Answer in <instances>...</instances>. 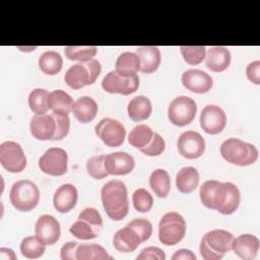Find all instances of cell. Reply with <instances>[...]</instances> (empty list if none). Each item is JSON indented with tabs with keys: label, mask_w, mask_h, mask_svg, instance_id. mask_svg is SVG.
I'll return each mask as SVG.
<instances>
[{
	"label": "cell",
	"mask_w": 260,
	"mask_h": 260,
	"mask_svg": "<svg viewBox=\"0 0 260 260\" xmlns=\"http://www.w3.org/2000/svg\"><path fill=\"white\" fill-rule=\"evenodd\" d=\"M126 225H128L137 233L141 243L147 241L152 234V224L146 218H134Z\"/></svg>",
	"instance_id": "obj_41"
},
{
	"label": "cell",
	"mask_w": 260,
	"mask_h": 260,
	"mask_svg": "<svg viewBox=\"0 0 260 260\" xmlns=\"http://www.w3.org/2000/svg\"><path fill=\"white\" fill-rule=\"evenodd\" d=\"M77 260H112L113 257L99 244H79L76 249Z\"/></svg>",
	"instance_id": "obj_30"
},
{
	"label": "cell",
	"mask_w": 260,
	"mask_h": 260,
	"mask_svg": "<svg viewBox=\"0 0 260 260\" xmlns=\"http://www.w3.org/2000/svg\"><path fill=\"white\" fill-rule=\"evenodd\" d=\"M78 199V192L74 185L66 183L57 188L53 196L54 208L60 213H67L72 210Z\"/></svg>",
	"instance_id": "obj_18"
},
{
	"label": "cell",
	"mask_w": 260,
	"mask_h": 260,
	"mask_svg": "<svg viewBox=\"0 0 260 260\" xmlns=\"http://www.w3.org/2000/svg\"><path fill=\"white\" fill-rule=\"evenodd\" d=\"M225 183H226L225 200L222 206L217 211L221 214L230 215L238 209L241 201V194H240L239 188L235 184H233L232 182H225Z\"/></svg>",
	"instance_id": "obj_35"
},
{
	"label": "cell",
	"mask_w": 260,
	"mask_h": 260,
	"mask_svg": "<svg viewBox=\"0 0 260 260\" xmlns=\"http://www.w3.org/2000/svg\"><path fill=\"white\" fill-rule=\"evenodd\" d=\"M200 200L202 204L213 210H218L226 196V183L217 180L205 181L200 187Z\"/></svg>",
	"instance_id": "obj_12"
},
{
	"label": "cell",
	"mask_w": 260,
	"mask_h": 260,
	"mask_svg": "<svg viewBox=\"0 0 260 260\" xmlns=\"http://www.w3.org/2000/svg\"><path fill=\"white\" fill-rule=\"evenodd\" d=\"M149 186L159 198H166L171 190V178L164 169L154 170L149 177Z\"/></svg>",
	"instance_id": "obj_29"
},
{
	"label": "cell",
	"mask_w": 260,
	"mask_h": 260,
	"mask_svg": "<svg viewBox=\"0 0 260 260\" xmlns=\"http://www.w3.org/2000/svg\"><path fill=\"white\" fill-rule=\"evenodd\" d=\"M166 148V142L164 138L156 132L153 133V136L150 140V142L143 148H140L139 150L148 156H157L164 152Z\"/></svg>",
	"instance_id": "obj_43"
},
{
	"label": "cell",
	"mask_w": 260,
	"mask_h": 260,
	"mask_svg": "<svg viewBox=\"0 0 260 260\" xmlns=\"http://www.w3.org/2000/svg\"><path fill=\"white\" fill-rule=\"evenodd\" d=\"M86 171L90 177L96 180L105 179L109 176L105 168V155H93L86 162Z\"/></svg>",
	"instance_id": "obj_40"
},
{
	"label": "cell",
	"mask_w": 260,
	"mask_h": 260,
	"mask_svg": "<svg viewBox=\"0 0 260 260\" xmlns=\"http://www.w3.org/2000/svg\"><path fill=\"white\" fill-rule=\"evenodd\" d=\"M134 167L133 156L127 152L117 151L105 155V168L109 175H127L133 171Z\"/></svg>",
	"instance_id": "obj_17"
},
{
	"label": "cell",
	"mask_w": 260,
	"mask_h": 260,
	"mask_svg": "<svg viewBox=\"0 0 260 260\" xmlns=\"http://www.w3.org/2000/svg\"><path fill=\"white\" fill-rule=\"evenodd\" d=\"M172 259L173 260H195L196 255L191 250L180 249L173 254Z\"/></svg>",
	"instance_id": "obj_48"
},
{
	"label": "cell",
	"mask_w": 260,
	"mask_h": 260,
	"mask_svg": "<svg viewBox=\"0 0 260 260\" xmlns=\"http://www.w3.org/2000/svg\"><path fill=\"white\" fill-rule=\"evenodd\" d=\"M0 162L9 173H20L26 167V157L21 145L15 141L0 144Z\"/></svg>",
	"instance_id": "obj_8"
},
{
	"label": "cell",
	"mask_w": 260,
	"mask_h": 260,
	"mask_svg": "<svg viewBox=\"0 0 260 260\" xmlns=\"http://www.w3.org/2000/svg\"><path fill=\"white\" fill-rule=\"evenodd\" d=\"M259 239L251 234H243L234 239L232 250L243 260H253L259 251Z\"/></svg>",
	"instance_id": "obj_20"
},
{
	"label": "cell",
	"mask_w": 260,
	"mask_h": 260,
	"mask_svg": "<svg viewBox=\"0 0 260 260\" xmlns=\"http://www.w3.org/2000/svg\"><path fill=\"white\" fill-rule=\"evenodd\" d=\"M74 103L73 99L64 90L56 89L50 92L49 109L52 110L53 113L69 115L73 109Z\"/></svg>",
	"instance_id": "obj_28"
},
{
	"label": "cell",
	"mask_w": 260,
	"mask_h": 260,
	"mask_svg": "<svg viewBox=\"0 0 260 260\" xmlns=\"http://www.w3.org/2000/svg\"><path fill=\"white\" fill-rule=\"evenodd\" d=\"M55 122H56V132L53 137V140H61L67 136L70 129V119L67 114H58L52 113Z\"/></svg>",
	"instance_id": "obj_42"
},
{
	"label": "cell",
	"mask_w": 260,
	"mask_h": 260,
	"mask_svg": "<svg viewBox=\"0 0 260 260\" xmlns=\"http://www.w3.org/2000/svg\"><path fill=\"white\" fill-rule=\"evenodd\" d=\"M98 48L95 46H67L64 49L65 57L69 60L87 62L96 55Z\"/></svg>",
	"instance_id": "obj_36"
},
{
	"label": "cell",
	"mask_w": 260,
	"mask_h": 260,
	"mask_svg": "<svg viewBox=\"0 0 260 260\" xmlns=\"http://www.w3.org/2000/svg\"><path fill=\"white\" fill-rule=\"evenodd\" d=\"M16 255L9 248H0V260H15Z\"/></svg>",
	"instance_id": "obj_49"
},
{
	"label": "cell",
	"mask_w": 260,
	"mask_h": 260,
	"mask_svg": "<svg viewBox=\"0 0 260 260\" xmlns=\"http://www.w3.org/2000/svg\"><path fill=\"white\" fill-rule=\"evenodd\" d=\"M136 54L140 60V71L142 73H153L160 65V51L155 46L138 47L136 48Z\"/></svg>",
	"instance_id": "obj_22"
},
{
	"label": "cell",
	"mask_w": 260,
	"mask_h": 260,
	"mask_svg": "<svg viewBox=\"0 0 260 260\" xmlns=\"http://www.w3.org/2000/svg\"><path fill=\"white\" fill-rule=\"evenodd\" d=\"M231 64V52L222 46L210 47L205 55V65L212 72H222Z\"/></svg>",
	"instance_id": "obj_21"
},
{
	"label": "cell",
	"mask_w": 260,
	"mask_h": 260,
	"mask_svg": "<svg viewBox=\"0 0 260 260\" xmlns=\"http://www.w3.org/2000/svg\"><path fill=\"white\" fill-rule=\"evenodd\" d=\"M180 52L186 63L198 65L205 59L206 48L204 46H181Z\"/></svg>",
	"instance_id": "obj_38"
},
{
	"label": "cell",
	"mask_w": 260,
	"mask_h": 260,
	"mask_svg": "<svg viewBox=\"0 0 260 260\" xmlns=\"http://www.w3.org/2000/svg\"><path fill=\"white\" fill-rule=\"evenodd\" d=\"M46 244L36 235L24 238L20 243L21 255L28 259H38L46 251Z\"/></svg>",
	"instance_id": "obj_32"
},
{
	"label": "cell",
	"mask_w": 260,
	"mask_h": 260,
	"mask_svg": "<svg viewBox=\"0 0 260 260\" xmlns=\"http://www.w3.org/2000/svg\"><path fill=\"white\" fill-rule=\"evenodd\" d=\"M78 219L85 220L88 222L90 225H92L96 231H101L103 228V218L100 212L93 208V207H86L84 208L79 214H78Z\"/></svg>",
	"instance_id": "obj_44"
},
{
	"label": "cell",
	"mask_w": 260,
	"mask_h": 260,
	"mask_svg": "<svg viewBox=\"0 0 260 260\" xmlns=\"http://www.w3.org/2000/svg\"><path fill=\"white\" fill-rule=\"evenodd\" d=\"M235 237L232 233L216 229L206 233L200 242L199 250L205 260H219L233 248Z\"/></svg>",
	"instance_id": "obj_2"
},
{
	"label": "cell",
	"mask_w": 260,
	"mask_h": 260,
	"mask_svg": "<svg viewBox=\"0 0 260 260\" xmlns=\"http://www.w3.org/2000/svg\"><path fill=\"white\" fill-rule=\"evenodd\" d=\"M183 85L192 92L205 93L208 92L212 85V77L200 69H188L181 77Z\"/></svg>",
	"instance_id": "obj_16"
},
{
	"label": "cell",
	"mask_w": 260,
	"mask_h": 260,
	"mask_svg": "<svg viewBox=\"0 0 260 260\" xmlns=\"http://www.w3.org/2000/svg\"><path fill=\"white\" fill-rule=\"evenodd\" d=\"M186 235V221L176 211H170L162 215L158 223V239L166 246H174L180 243Z\"/></svg>",
	"instance_id": "obj_6"
},
{
	"label": "cell",
	"mask_w": 260,
	"mask_h": 260,
	"mask_svg": "<svg viewBox=\"0 0 260 260\" xmlns=\"http://www.w3.org/2000/svg\"><path fill=\"white\" fill-rule=\"evenodd\" d=\"M35 233L46 245H54L61 236L60 222L51 214H43L36 222Z\"/></svg>",
	"instance_id": "obj_15"
},
{
	"label": "cell",
	"mask_w": 260,
	"mask_h": 260,
	"mask_svg": "<svg viewBox=\"0 0 260 260\" xmlns=\"http://www.w3.org/2000/svg\"><path fill=\"white\" fill-rule=\"evenodd\" d=\"M196 113L197 105L195 101L186 95L175 98L168 108L170 122L179 127L189 125L194 120Z\"/></svg>",
	"instance_id": "obj_7"
},
{
	"label": "cell",
	"mask_w": 260,
	"mask_h": 260,
	"mask_svg": "<svg viewBox=\"0 0 260 260\" xmlns=\"http://www.w3.org/2000/svg\"><path fill=\"white\" fill-rule=\"evenodd\" d=\"M102 87L109 93L129 95L138 89L139 77L137 74L132 76H123L117 73L115 70H112L104 77Z\"/></svg>",
	"instance_id": "obj_11"
},
{
	"label": "cell",
	"mask_w": 260,
	"mask_h": 260,
	"mask_svg": "<svg viewBox=\"0 0 260 260\" xmlns=\"http://www.w3.org/2000/svg\"><path fill=\"white\" fill-rule=\"evenodd\" d=\"M69 232L75 238L79 240H92L99 236V231H96L92 225L82 219H78L71 224Z\"/></svg>",
	"instance_id": "obj_37"
},
{
	"label": "cell",
	"mask_w": 260,
	"mask_h": 260,
	"mask_svg": "<svg viewBox=\"0 0 260 260\" xmlns=\"http://www.w3.org/2000/svg\"><path fill=\"white\" fill-rule=\"evenodd\" d=\"M39 168L47 175L63 176L68 169V154L61 147H51L40 157Z\"/></svg>",
	"instance_id": "obj_10"
},
{
	"label": "cell",
	"mask_w": 260,
	"mask_h": 260,
	"mask_svg": "<svg viewBox=\"0 0 260 260\" xmlns=\"http://www.w3.org/2000/svg\"><path fill=\"white\" fill-rule=\"evenodd\" d=\"M136 258L143 260H165L166 254L160 248L151 246L142 249L140 254Z\"/></svg>",
	"instance_id": "obj_45"
},
{
	"label": "cell",
	"mask_w": 260,
	"mask_h": 260,
	"mask_svg": "<svg viewBox=\"0 0 260 260\" xmlns=\"http://www.w3.org/2000/svg\"><path fill=\"white\" fill-rule=\"evenodd\" d=\"M246 75L254 84H260V61L256 60L247 65Z\"/></svg>",
	"instance_id": "obj_47"
},
{
	"label": "cell",
	"mask_w": 260,
	"mask_h": 260,
	"mask_svg": "<svg viewBox=\"0 0 260 260\" xmlns=\"http://www.w3.org/2000/svg\"><path fill=\"white\" fill-rule=\"evenodd\" d=\"M132 203L138 212H148L153 205L152 195L144 188H139L132 195Z\"/></svg>",
	"instance_id": "obj_39"
},
{
	"label": "cell",
	"mask_w": 260,
	"mask_h": 260,
	"mask_svg": "<svg viewBox=\"0 0 260 260\" xmlns=\"http://www.w3.org/2000/svg\"><path fill=\"white\" fill-rule=\"evenodd\" d=\"M103 207L108 216L116 221L125 218L129 211L128 191L124 182L111 180L101 190Z\"/></svg>",
	"instance_id": "obj_1"
},
{
	"label": "cell",
	"mask_w": 260,
	"mask_h": 260,
	"mask_svg": "<svg viewBox=\"0 0 260 260\" xmlns=\"http://www.w3.org/2000/svg\"><path fill=\"white\" fill-rule=\"evenodd\" d=\"M79 243L77 242H67L60 249V258L62 260H75L76 259V249Z\"/></svg>",
	"instance_id": "obj_46"
},
{
	"label": "cell",
	"mask_w": 260,
	"mask_h": 260,
	"mask_svg": "<svg viewBox=\"0 0 260 260\" xmlns=\"http://www.w3.org/2000/svg\"><path fill=\"white\" fill-rule=\"evenodd\" d=\"M9 199L12 206L22 212L32 210L40 201V190L29 180H20L11 186Z\"/></svg>",
	"instance_id": "obj_5"
},
{
	"label": "cell",
	"mask_w": 260,
	"mask_h": 260,
	"mask_svg": "<svg viewBox=\"0 0 260 260\" xmlns=\"http://www.w3.org/2000/svg\"><path fill=\"white\" fill-rule=\"evenodd\" d=\"M63 65V59L56 51H46L39 58V68L47 75L58 74Z\"/></svg>",
	"instance_id": "obj_31"
},
{
	"label": "cell",
	"mask_w": 260,
	"mask_h": 260,
	"mask_svg": "<svg viewBox=\"0 0 260 260\" xmlns=\"http://www.w3.org/2000/svg\"><path fill=\"white\" fill-rule=\"evenodd\" d=\"M219 151L223 159L240 167L253 165L259 155L256 146L234 137L224 140L220 145Z\"/></svg>",
	"instance_id": "obj_3"
},
{
	"label": "cell",
	"mask_w": 260,
	"mask_h": 260,
	"mask_svg": "<svg viewBox=\"0 0 260 260\" xmlns=\"http://www.w3.org/2000/svg\"><path fill=\"white\" fill-rule=\"evenodd\" d=\"M49 95L50 92L44 88H35L28 94L29 109L36 115H43L48 112L49 109Z\"/></svg>",
	"instance_id": "obj_33"
},
{
	"label": "cell",
	"mask_w": 260,
	"mask_h": 260,
	"mask_svg": "<svg viewBox=\"0 0 260 260\" xmlns=\"http://www.w3.org/2000/svg\"><path fill=\"white\" fill-rule=\"evenodd\" d=\"M177 146L182 156L188 159H195L204 153L205 140L200 133L189 130L183 132L179 136Z\"/></svg>",
	"instance_id": "obj_13"
},
{
	"label": "cell",
	"mask_w": 260,
	"mask_h": 260,
	"mask_svg": "<svg viewBox=\"0 0 260 260\" xmlns=\"http://www.w3.org/2000/svg\"><path fill=\"white\" fill-rule=\"evenodd\" d=\"M153 133L154 132L149 126L145 124H138L130 131L128 141L132 146L140 149L150 142Z\"/></svg>",
	"instance_id": "obj_34"
},
{
	"label": "cell",
	"mask_w": 260,
	"mask_h": 260,
	"mask_svg": "<svg viewBox=\"0 0 260 260\" xmlns=\"http://www.w3.org/2000/svg\"><path fill=\"white\" fill-rule=\"evenodd\" d=\"M102 71L101 63L96 59L79 62L72 65L65 73L64 80L72 89H80L95 82Z\"/></svg>",
	"instance_id": "obj_4"
},
{
	"label": "cell",
	"mask_w": 260,
	"mask_h": 260,
	"mask_svg": "<svg viewBox=\"0 0 260 260\" xmlns=\"http://www.w3.org/2000/svg\"><path fill=\"white\" fill-rule=\"evenodd\" d=\"M226 124L224 111L215 105L205 106L200 114V126L208 134L220 133Z\"/></svg>",
	"instance_id": "obj_14"
},
{
	"label": "cell",
	"mask_w": 260,
	"mask_h": 260,
	"mask_svg": "<svg viewBox=\"0 0 260 260\" xmlns=\"http://www.w3.org/2000/svg\"><path fill=\"white\" fill-rule=\"evenodd\" d=\"M151 102L144 95H137L133 98L127 106L128 116L134 122H140L148 119L151 115Z\"/></svg>",
	"instance_id": "obj_25"
},
{
	"label": "cell",
	"mask_w": 260,
	"mask_h": 260,
	"mask_svg": "<svg viewBox=\"0 0 260 260\" xmlns=\"http://www.w3.org/2000/svg\"><path fill=\"white\" fill-rule=\"evenodd\" d=\"M141 241L137 233L128 225L116 232L113 238V244L116 250L122 253H131L140 245Z\"/></svg>",
	"instance_id": "obj_23"
},
{
	"label": "cell",
	"mask_w": 260,
	"mask_h": 260,
	"mask_svg": "<svg viewBox=\"0 0 260 260\" xmlns=\"http://www.w3.org/2000/svg\"><path fill=\"white\" fill-rule=\"evenodd\" d=\"M199 179V173L194 167H184L176 176L177 189L183 194L191 193L198 186Z\"/></svg>",
	"instance_id": "obj_26"
},
{
	"label": "cell",
	"mask_w": 260,
	"mask_h": 260,
	"mask_svg": "<svg viewBox=\"0 0 260 260\" xmlns=\"http://www.w3.org/2000/svg\"><path fill=\"white\" fill-rule=\"evenodd\" d=\"M31 135L39 140H53L56 132V122L52 114L35 115L29 123Z\"/></svg>",
	"instance_id": "obj_19"
},
{
	"label": "cell",
	"mask_w": 260,
	"mask_h": 260,
	"mask_svg": "<svg viewBox=\"0 0 260 260\" xmlns=\"http://www.w3.org/2000/svg\"><path fill=\"white\" fill-rule=\"evenodd\" d=\"M99 111L98 104L95 101L87 95L79 98L73 106L72 112L75 116V118L80 122V123H88L92 121Z\"/></svg>",
	"instance_id": "obj_24"
},
{
	"label": "cell",
	"mask_w": 260,
	"mask_h": 260,
	"mask_svg": "<svg viewBox=\"0 0 260 260\" xmlns=\"http://www.w3.org/2000/svg\"><path fill=\"white\" fill-rule=\"evenodd\" d=\"M95 135L109 147H118L123 144L126 130L123 124L113 118L102 119L94 127Z\"/></svg>",
	"instance_id": "obj_9"
},
{
	"label": "cell",
	"mask_w": 260,
	"mask_h": 260,
	"mask_svg": "<svg viewBox=\"0 0 260 260\" xmlns=\"http://www.w3.org/2000/svg\"><path fill=\"white\" fill-rule=\"evenodd\" d=\"M140 70V60L136 53L124 52L116 60L115 71L123 76H132Z\"/></svg>",
	"instance_id": "obj_27"
}]
</instances>
